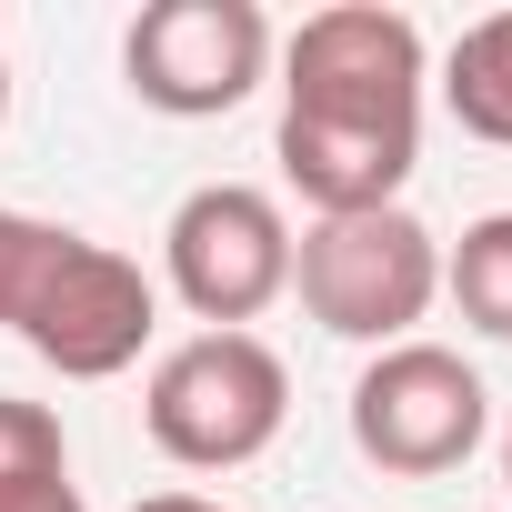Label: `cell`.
Here are the masks:
<instances>
[{
    "instance_id": "52a82bcc",
    "label": "cell",
    "mask_w": 512,
    "mask_h": 512,
    "mask_svg": "<svg viewBox=\"0 0 512 512\" xmlns=\"http://www.w3.org/2000/svg\"><path fill=\"white\" fill-rule=\"evenodd\" d=\"M282 31L262 0H151L121 31V81L161 121H221L272 81Z\"/></svg>"
},
{
    "instance_id": "8992f818",
    "label": "cell",
    "mask_w": 512,
    "mask_h": 512,
    "mask_svg": "<svg viewBox=\"0 0 512 512\" xmlns=\"http://www.w3.org/2000/svg\"><path fill=\"white\" fill-rule=\"evenodd\" d=\"M492 442V392L452 342H392L352 382V452L392 482H442Z\"/></svg>"
},
{
    "instance_id": "3957f363",
    "label": "cell",
    "mask_w": 512,
    "mask_h": 512,
    "mask_svg": "<svg viewBox=\"0 0 512 512\" xmlns=\"http://www.w3.org/2000/svg\"><path fill=\"white\" fill-rule=\"evenodd\" d=\"M292 292L332 342H362V352L422 342V322L442 302V231L422 211H402V201L312 221L292 241Z\"/></svg>"
},
{
    "instance_id": "9c48e42d",
    "label": "cell",
    "mask_w": 512,
    "mask_h": 512,
    "mask_svg": "<svg viewBox=\"0 0 512 512\" xmlns=\"http://www.w3.org/2000/svg\"><path fill=\"white\" fill-rule=\"evenodd\" d=\"M442 111L472 131V141H492V151H512V11H482L452 51H442Z\"/></svg>"
},
{
    "instance_id": "ba28073f",
    "label": "cell",
    "mask_w": 512,
    "mask_h": 512,
    "mask_svg": "<svg viewBox=\"0 0 512 512\" xmlns=\"http://www.w3.org/2000/svg\"><path fill=\"white\" fill-rule=\"evenodd\" d=\"M0 512H91L71 472V432L51 402L0 392Z\"/></svg>"
},
{
    "instance_id": "30bf717a",
    "label": "cell",
    "mask_w": 512,
    "mask_h": 512,
    "mask_svg": "<svg viewBox=\"0 0 512 512\" xmlns=\"http://www.w3.org/2000/svg\"><path fill=\"white\" fill-rule=\"evenodd\" d=\"M442 302L482 342H512V211H482L462 221V241H442Z\"/></svg>"
},
{
    "instance_id": "4fadbf2b",
    "label": "cell",
    "mask_w": 512,
    "mask_h": 512,
    "mask_svg": "<svg viewBox=\"0 0 512 512\" xmlns=\"http://www.w3.org/2000/svg\"><path fill=\"white\" fill-rule=\"evenodd\" d=\"M0 121H11V51H0Z\"/></svg>"
},
{
    "instance_id": "7a4b0ae2",
    "label": "cell",
    "mask_w": 512,
    "mask_h": 512,
    "mask_svg": "<svg viewBox=\"0 0 512 512\" xmlns=\"http://www.w3.org/2000/svg\"><path fill=\"white\" fill-rule=\"evenodd\" d=\"M292 422V362L262 332H191L141 382V432L181 472H241Z\"/></svg>"
},
{
    "instance_id": "5bb4252c",
    "label": "cell",
    "mask_w": 512,
    "mask_h": 512,
    "mask_svg": "<svg viewBox=\"0 0 512 512\" xmlns=\"http://www.w3.org/2000/svg\"><path fill=\"white\" fill-rule=\"evenodd\" d=\"M502 492H512V432H502Z\"/></svg>"
},
{
    "instance_id": "6da1fadb",
    "label": "cell",
    "mask_w": 512,
    "mask_h": 512,
    "mask_svg": "<svg viewBox=\"0 0 512 512\" xmlns=\"http://www.w3.org/2000/svg\"><path fill=\"white\" fill-rule=\"evenodd\" d=\"M422 91H432L422 21L382 11V0H332V11H312L282 41L272 161L312 201V221L402 201V181L422 161Z\"/></svg>"
},
{
    "instance_id": "277c9868",
    "label": "cell",
    "mask_w": 512,
    "mask_h": 512,
    "mask_svg": "<svg viewBox=\"0 0 512 512\" xmlns=\"http://www.w3.org/2000/svg\"><path fill=\"white\" fill-rule=\"evenodd\" d=\"M151 332H161V282L131 262V251L51 221L41 262H31V292L11 312V342L31 362H51L61 382H121L151 352Z\"/></svg>"
},
{
    "instance_id": "8fae6325",
    "label": "cell",
    "mask_w": 512,
    "mask_h": 512,
    "mask_svg": "<svg viewBox=\"0 0 512 512\" xmlns=\"http://www.w3.org/2000/svg\"><path fill=\"white\" fill-rule=\"evenodd\" d=\"M41 241H51V221H41V211H11V201H0V332H11V312H21V292H31Z\"/></svg>"
},
{
    "instance_id": "5b68a950",
    "label": "cell",
    "mask_w": 512,
    "mask_h": 512,
    "mask_svg": "<svg viewBox=\"0 0 512 512\" xmlns=\"http://www.w3.org/2000/svg\"><path fill=\"white\" fill-rule=\"evenodd\" d=\"M161 282L201 332H251L292 292V211L262 181H201L161 221Z\"/></svg>"
},
{
    "instance_id": "7c38bea8",
    "label": "cell",
    "mask_w": 512,
    "mask_h": 512,
    "mask_svg": "<svg viewBox=\"0 0 512 512\" xmlns=\"http://www.w3.org/2000/svg\"><path fill=\"white\" fill-rule=\"evenodd\" d=\"M131 512H231V502H211V492H141Z\"/></svg>"
}]
</instances>
